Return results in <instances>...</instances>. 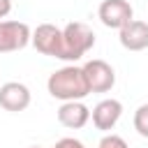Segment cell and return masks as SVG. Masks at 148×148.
Returning <instances> with one entry per match:
<instances>
[{"instance_id":"7a4b0ae2","label":"cell","mask_w":148,"mask_h":148,"mask_svg":"<svg viewBox=\"0 0 148 148\" xmlns=\"http://www.w3.org/2000/svg\"><path fill=\"white\" fill-rule=\"evenodd\" d=\"M62 44H65L62 60L65 62H76L95 46V32L88 23L72 21L62 28Z\"/></svg>"},{"instance_id":"30bf717a","label":"cell","mask_w":148,"mask_h":148,"mask_svg":"<svg viewBox=\"0 0 148 148\" xmlns=\"http://www.w3.org/2000/svg\"><path fill=\"white\" fill-rule=\"evenodd\" d=\"M118 39L123 44V49L127 51H143L148 49V23L132 18L127 25H123L118 30Z\"/></svg>"},{"instance_id":"9c48e42d","label":"cell","mask_w":148,"mask_h":148,"mask_svg":"<svg viewBox=\"0 0 148 148\" xmlns=\"http://www.w3.org/2000/svg\"><path fill=\"white\" fill-rule=\"evenodd\" d=\"M88 120H90V109L81 99L62 102L58 109V123L67 130H81L88 125Z\"/></svg>"},{"instance_id":"4fadbf2b","label":"cell","mask_w":148,"mask_h":148,"mask_svg":"<svg viewBox=\"0 0 148 148\" xmlns=\"http://www.w3.org/2000/svg\"><path fill=\"white\" fill-rule=\"evenodd\" d=\"M53 148H86V146H83L79 139H74V136H62V139L56 141Z\"/></svg>"},{"instance_id":"52a82bcc","label":"cell","mask_w":148,"mask_h":148,"mask_svg":"<svg viewBox=\"0 0 148 148\" xmlns=\"http://www.w3.org/2000/svg\"><path fill=\"white\" fill-rule=\"evenodd\" d=\"M0 106L5 111L18 113L30 106V88L21 81H7L0 86Z\"/></svg>"},{"instance_id":"ba28073f","label":"cell","mask_w":148,"mask_h":148,"mask_svg":"<svg viewBox=\"0 0 148 148\" xmlns=\"http://www.w3.org/2000/svg\"><path fill=\"white\" fill-rule=\"evenodd\" d=\"M120 116H123V104H120L118 99H113V97L97 102V104H95V109L90 111L92 125H95L97 130H102V132L113 130V127L118 125Z\"/></svg>"},{"instance_id":"277c9868","label":"cell","mask_w":148,"mask_h":148,"mask_svg":"<svg viewBox=\"0 0 148 148\" xmlns=\"http://www.w3.org/2000/svg\"><path fill=\"white\" fill-rule=\"evenodd\" d=\"M32 30L23 21H0V53H14L30 44Z\"/></svg>"},{"instance_id":"5bb4252c","label":"cell","mask_w":148,"mask_h":148,"mask_svg":"<svg viewBox=\"0 0 148 148\" xmlns=\"http://www.w3.org/2000/svg\"><path fill=\"white\" fill-rule=\"evenodd\" d=\"M9 12H12V0H0V18L9 16Z\"/></svg>"},{"instance_id":"6da1fadb","label":"cell","mask_w":148,"mask_h":148,"mask_svg":"<svg viewBox=\"0 0 148 148\" xmlns=\"http://www.w3.org/2000/svg\"><path fill=\"white\" fill-rule=\"evenodd\" d=\"M46 90L53 99H60V102H72V99H83L86 95H90V88H88V81H86V74H83V67L69 62L60 69H56L49 81H46Z\"/></svg>"},{"instance_id":"3957f363","label":"cell","mask_w":148,"mask_h":148,"mask_svg":"<svg viewBox=\"0 0 148 148\" xmlns=\"http://www.w3.org/2000/svg\"><path fill=\"white\" fill-rule=\"evenodd\" d=\"M30 44L42 53V56H51L62 60L65 53V44H62V28L53 25V23H39L32 30V39Z\"/></svg>"},{"instance_id":"5b68a950","label":"cell","mask_w":148,"mask_h":148,"mask_svg":"<svg viewBox=\"0 0 148 148\" xmlns=\"http://www.w3.org/2000/svg\"><path fill=\"white\" fill-rule=\"evenodd\" d=\"M81 67H83V74H86L90 92H109L116 86V72H113V67L106 60L92 58V60H88Z\"/></svg>"},{"instance_id":"7c38bea8","label":"cell","mask_w":148,"mask_h":148,"mask_svg":"<svg viewBox=\"0 0 148 148\" xmlns=\"http://www.w3.org/2000/svg\"><path fill=\"white\" fill-rule=\"evenodd\" d=\"M97 148H130V146H127V141H125L123 136H118V134H104V136L99 139Z\"/></svg>"},{"instance_id":"9a60e30c","label":"cell","mask_w":148,"mask_h":148,"mask_svg":"<svg viewBox=\"0 0 148 148\" xmlns=\"http://www.w3.org/2000/svg\"><path fill=\"white\" fill-rule=\"evenodd\" d=\"M30 148H42V146H30Z\"/></svg>"},{"instance_id":"8992f818","label":"cell","mask_w":148,"mask_h":148,"mask_svg":"<svg viewBox=\"0 0 148 148\" xmlns=\"http://www.w3.org/2000/svg\"><path fill=\"white\" fill-rule=\"evenodd\" d=\"M97 18L106 28L120 30L123 25H127L134 18V9L127 0H102L97 7Z\"/></svg>"},{"instance_id":"8fae6325","label":"cell","mask_w":148,"mask_h":148,"mask_svg":"<svg viewBox=\"0 0 148 148\" xmlns=\"http://www.w3.org/2000/svg\"><path fill=\"white\" fill-rule=\"evenodd\" d=\"M134 130H136V134L139 136H143V139H148V104H141L136 111H134Z\"/></svg>"}]
</instances>
